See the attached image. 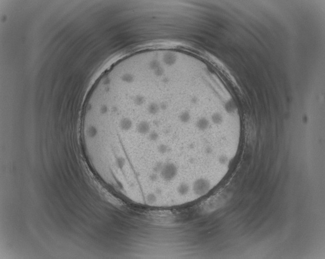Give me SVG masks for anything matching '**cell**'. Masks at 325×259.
Returning <instances> with one entry per match:
<instances>
[{
	"label": "cell",
	"mask_w": 325,
	"mask_h": 259,
	"mask_svg": "<svg viewBox=\"0 0 325 259\" xmlns=\"http://www.w3.org/2000/svg\"><path fill=\"white\" fill-rule=\"evenodd\" d=\"M180 119L182 123H186L188 122L189 119H190V115L187 112H184L182 113L181 114H180Z\"/></svg>",
	"instance_id": "cell-5"
},
{
	"label": "cell",
	"mask_w": 325,
	"mask_h": 259,
	"mask_svg": "<svg viewBox=\"0 0 325 259\" xmlns=\"http://www.w3.org/2000/svg\"><path fill=\"white\" fill-rule=\"evenodd\" d=\"M157 137H158V134L156 133V132H153L152 133L150 134V139L152 140V141H155V140H156V139H157Z\"/></svg>",
	"instance_id": "cell-6"
},
{
	"label": "cell",
	"mask_w": 325,
	"mask_h": 259,
	"mask_svg": "<svg viewBox=\"0 0 325 259\" xmlns=\"http://www.w3.org/2000/svg\"><path fill=\"white\" fill-rule=\"evenodd\" d=\"M149 124L147 122H140L137 126V131L140 133L145 134L148 132L149 130Z\"/></svg>",
	"instance_id": "cell-3"
},
{
	"label": "cell",
	"mask_w": 325,
	"mask_h": 259,
	"mask_svg": "<svg viewBox=\"0 0 325 259\" xmlns=\"http://www.w3.org/2000/svg\"><path fill=\"white\" fill-rule=\"evenodd\" d=\"M209 126V123L207 119L202 118L197 122V127L199 130H205L207 129Z\"/></svg>",
	"instance_id": "cell-4"
},
{
	"label": "cell",
	"mask_w": 325,
	"mask_h": 259,
	"mask_svg": "<svg viewBox=\"0 0 325 259\" xmlns=\"http://www.w3.org/2000/svg\"><path fill=\"white\" fill-rule=\"evenodd\" d=\"M177 173V169L175 166L171 164H169L164 167L162 169V176L165 179H172L175 176Z\"/></svg>",
	"instance_id": "cell-2"
},
{
	"label": "cell",
	"mask_w": 325,
	"mask_h": 259,
	"mask_svg": "<svg viewBox=\"0 0 325 259\" xmlns=\"http://www.w3.org/2000/svg\"><path fill=\"white\" fill-rule=\"evenodd\" d=\"M229 196L222 193L212 196L202 203L201 208L207 212H211L220 208L229 198Z\"/></svg>",
	"instance_id": "cell-1"
}]
</instances>
